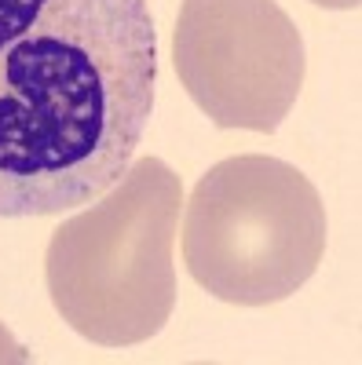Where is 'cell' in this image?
<instances>
[{"label": "cell", "mask_w": 362, "mask_h": 365, "mask_svg": "<svg viewBox=\"0 0 362 365\" xmlns=\"http://www.w3.org/2000/svg\"><path fill=\"white\" fill-rule=\"evenodd\" d=\"M146 0H0V220L96 201L154 113Z\"/></svg>", "instance_id": "6da1fadb"}, {"label": "cell", "mask_w": 362, "mask_h": 365, "mask_svg": "<svg viewBox=\"0 0 362 365\" xmlns=\"http://www.w3.org/2000/svg\"><path fill=\"white\" fill-rule=\"evenodd\" d=\"M183 182L161 158L129 165L106 194L48 241L44 282L51 307L99 347H136L176 311V223Z\"/></svg>", "instance_id": "7a4b0ae2"}, {"label": "cell", "mask_w": 362, "mask_h": 365, "mask_svg": "<svg viewBox=\"0 0 362 365\" xmlns=\"http://www.w3.org/2000/svg\"><path fill=\"white\" fill-rule=\"evenodd\" d=\"M326 252V205L289 161L241 154L213 165L183 212L191 278L234 307H267L300 292Z\"/></svg>", "instance_id": "3957f363"}, {"label": "cell", "mask_w": 362, "mask_h": 365, "mask_svg": "<svg viewBox=\"0 0 362 365\" xmlns=\"http://www.w3.org/2000/svg\"><path fill=\"white\" fill-rule=\"evenodd\" d=\"M176 77L216 128L275 132L304 88V37L278 0H183Z\"/></svg>", "instance_id": "277c9868"}, {"label": "cell", "mask_w": 362, "mask_h": 365, "mask_svg": "<svg viewBox=\"0 0 362 365\" xmlns=\"http://www.w3.org/2000/svg\"><path fill=\"white\" fill-rule=\"evenodd\" d=\"M19 361H29V351L0 325V365H19Z\"/></svg>", "instance_id": "5b68a950"}, {"label": "cell", "mask_w": 362, "mask_h": 365, "mask_svg": "<svg viewBox=\"0 0 362 365\" xmlns=\"http://www.w3.org/2000/svg\"><path fill=\"white\" fill-rule=\"evenodd\" d=\"M311 4H318V8H333V11H355L362 0H311Z\"/></svg>", "instance_id": "8992f818"}]
</instances>
